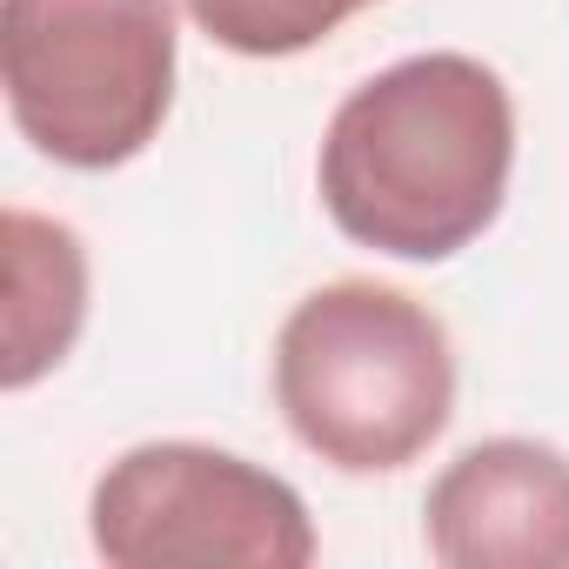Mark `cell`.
Masks as SVG:
<instances>
[{
	"mask_svg": "<svg viewBox=\"0 0 569 569\" xmlns=\"http://www.w3.org/2000/svg\"><path fill=\"white\" fill-rule=\"evenodd\" d=\"M516 101L476 54H409L329 114L316 188L329 221L389 261H449L509 201Z\"/></svg>",
	"mask_w": 569,
	"mask_h": 569,
	"instance_id": "6da1fadb",
	"label": "cell"
},
{
	"mask_svg": "<svg viewBox=\"0 0 569 569\" xmlns=\"http://www.w3.org/2000/svg\"><path fill=\"white\" fill-rule=\"evenodd\" d=\"M274 409L342 476H396L456 416V349L429 302L369 274L309 289L274 336Z\"/></svg>",
	"mask_w": 569,
	"mask_h": 569,
	"instance_id": "7a4b0ae2",
	"label": "cell"
},
{
	"mask_svg": "<svg viewBox=\"0 0 569 569\" xmlns=\"http://www.w3.org/2000/svg\"><path fill=\"white\" fill-rule=\"evenodd\" d=\"M174 0H0V88L34 154L74 174L128 168L174 108Z\"/></svg>",
	"mask_w": 569,
	"mask_h": 569,
	"instance_id": "3957f363",
	"label": "cell"
},
{
	"mask_svg": "<svg viewBox=\"0 0 569 569\" xmlns=\"http://www.w3.org/2000/svg\"><path fill=\"white\" fill-rule=\"evenodd\" d=\"M88 536H94V556L114 569L316 562V522L302 489L214 442H141L114 456L94 476Z\"/></svg>",
	"mask_w": 569,
	"mask_h": 569,
	"instance_id": "277c9868",
	"label": "cell"
},
{
	"mask_svg": "<svg viewBox=\"0 0 569 569\" xmlns=\"http://www.w3.org/2000/svg\"><path fill=\"white\" fill-rule=\"evenodd\" d=\"M442 569H569V456L536 436L469 442L422 496Z\"/></svg>",
	"mask_w": 569,
	"mask_h": 569,
	"instance_id": "5b68a950",
	"label": "cell"
},
{
	"mask_svg": "<svg viewBox=\"0 0 569 569\" xmlns=\"http://www.w3.org/2000/svg\"><path fill=\"white\" fill-rule=\"evenodd\" d=\"M0 254H8V349L0 382L14 396L34 389L48 369H61L88 329V248L68 221L8 208L0 214Z\"/></svg>",
	"mask_w": 569,
	"mask_h": 569,
	"instance_id": "8992f818",
	"label": "cell"
},
{
	"mask_svg": "<svg viewBox=\"0 0 569 569\" xmlns=\"http://www.w3.org/2000/svg\"><path fill=\"white\" fill-rule=\"evenodd\" d=\"M376 0H181V14L241 61H289L322 48L342 21H356Z\"/></svg>",
	"mask_w": 569,
	"mask_h": 569,
	"instance_id": "52a82bcc",
	"label": "cell"
}]
</instances>
